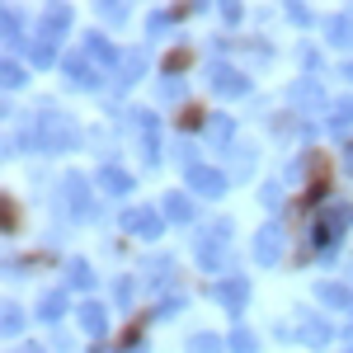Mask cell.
<instances>
[{
    "instance_id": "obj_1",
    "label": "cell",
    "mask_w": 353,
    "mask_h": 353,
    "mask_svg": "<svg viewBox=\"0 0 353 353\" xmlns=\"http://www.w3.org/2000/svg\"><path fill=\"white\" fill-rule=\"evenodd\" d=\"M76 141H81V132H76L71 118H61V113H38L33 118V146H43V151H71Z\"/></svg>"
},
{
    "instance_id": "obj_2",
    "label": "cell",
    "mask_w": 353,
    "mask_h": 353,
    "mask_svg": "<svg viewBox=\"0 0 353 353\" xmlns=\"http://www.w3.org/2000/svg\"><path fill=\"white\" fill-rule=\"evenodd\" d=\"M226 245H231V226L221 221V226H212V236L198 241V259H203L208 269H226V264H231V259H226Z\"/></svg>"
},
{
    "instance_id": "obj_3",
    "label": "cell",
    "mask_w": 353,
    "mask_h": 353,
    "mask_svg": "<svg viewBox=\"0 0 353 353\" xmlns=\"http://www.w3.org/2000/svg\"><path fill=\"white\" fill-rule=\"evenodd\" d=\"M349 217H353V212L344 208V203H339V208H330V217L316 221V231H311V245H316V250H330V245L339 241V226H344Z\"/></svg>"
},
{
    "instance_id": "obj_4",
    "label": "cell",
    "mask_w": 353,
    "mask_h": 353,
    "mask_svg": "<svg viewBox=\"0 0 353 353\" xmlns=\"http://www.w3.org/2000/svg\"><path fill=\"white\" fill-rule=\"evenodd\" d=\"M61 208H66L71 217H81V221L94 212L90 198H85V179H81V174H66V179H61Z\"/></svg>"
},
{
    "instance_id": "obj_5",
    "label": "cell",
    "mask_w": 353,
    "mask_h": 353,
    "mask_svg": "<svg viewBox=\"0 0 353 353\" xmlns=\"http://www.w3.org/2000/svg\"><path fill=\"white\" fill-rule=\"evenodd\" d=\"M208 81H212V90H217V94H245V90H250V81H245L236 66H226V61L208 66Z\"/></svg>"
},
{
    "instance_id": "obj_6",
    "label": "cell",
    "mask_w": 353,
    "mask_h": 353,
    "mask_svg": "<svg viewBox=\"0 0 353 353\" xmlns=\"http://www.w3.org/2000/svg\"><path fill=\"white\" fill-rule=\"evenodd\" d=\"M123 226H128L132 236H141V241H156V236H161V212H151V208H132V212L123 217Z\"/></svg>"
},
{
    "instance_id": "obj_7",
    "label": "cell",
    "mask_w": 353,
    "mask_h": 353,
    "mask_svg": "<svg viewBox=\"0 0 353 353\" xmlns=\"http://www.w3.org/2000/svg\"><path fill=\"white\" fill-rule=\"evenodd\" d=\"M189 189L198 193V198H217V193L226 189V179H221L217 170H208V165H193L189 170Z\"/></svg>"
},
{
    "instance_id": "obj_8",
    "label": "cell",
    "mask_w": 353,
    "mask_h": 353,
    "mask_svg": "<svg viewBox=\"0 0 353 353\" xmlns=\"http://www.w3.org/2000/svg\"><path fill=\"white\" fill-rule=\"evenodd\" d=\"M278 254H283V226H264L254 236V259L259 264H278Z\"/></svg>"
},
{
    "instance_id": "obj_9",
    "label": "cell",
    "mask_w": 353,
    "mask_h": 353,
    "mask_svg": "<svg viewBox=\"0 0 353 353\" xmlns=\"http://www.w3.org/2000/svg\"><path fill=\"white\" fill-rule=\"evenodd\" d=\"M212 297H217L226 311H241L245 297H250V288H245V278H226V283H217V288H212Z\"/></svg>"
},
{
    "instance_id": "obj_10",
    "label": "cell",
    "mask_w": 353,
    "mask_h": 353,
    "mask_svg": "<svg viewBox=\"0 0 353 353\" xmlns=\"http://www.w3.org/2000/svg\"><path fill=\"white\" fill-rule=\"evenodd\" d=\"M94 184L104 193H113V198H123V193H132V174H123L118 165H104V170L94 174Z\"/></svg>"
},
{
    "instance_id": "obj_11",
    "label": "cell",
    "mask_w": 353,
    "mask_h": 353,
    "mask_svg": "<svg viewBox=\"0 0 353 353\" xmlns=\"http://www.w3.org/2000/svg\"><path fill=\"white\" fill-rule=\"evenodd\" d=\"M132 123H137V132H141V156L156 161V151H161V146H156V118L141 109V113H132Z\"/></svg>"
},
{
    "instance_id": "obj_12",
    "label": "cell",
    "mask_w": 353,
    "mask_h": 353,
    "mask_svg": "<svg viewBox=\"0 0 353 353\" xmlns=\"http://www.w3.org/2000/svg\"><path fill=\"white\" fill-rule=\"evenodd\" d=\"M292 104H301V109H316V113H321L325 94H321V85H316V81H301V85H292Z\"/></svg>"
},
{
    "instance_id": "obj_13",
    "label": "cell",
    "mask_w": 353,
    "mask_h": 353,
    "mask_svg": "<svg viewBox=\"0 0 353 353\" xmlns=\"http://www.w3.org/2000/svg\"><path fill=\"white\" fill-rule=\"evenodd\" d=\"M316 297L325 301V306H353V288H344V283H321Z\"/></svg>"
},
{
    "instance_id": "obj_14",
    "label": "cell",
    "mask_w": 353,
    "mask_h": 353,
    "mask_svg": "<svg viewBox=\"0 0 353 353\" xmlns=\"http://www.w3.org/2000/svg\"><path fill=\"white\" fill-rule=\"evenodd\" d=\"M325 33H330V43H339V48H353V19H349V14L330 19V24H325Z\"/></svg>"
},
{
    "instance_id": "obj_15",
    "label": "cell",
    "mask_w": 353,
    "mask_h": 353,
    "mask_svg": "<svg viewBox=\"0 0 353 353\" xmlns=\"http://www.w3.org/2000/svg\"><path fill=\"white\" fill-rule=\"evenodd\" d=\"M81 325L90 330V334H104L109 321H104V306H99V301H85V306H81Z\"/></svg>"
},
{
    "instance_id": "obj_16",
    "label": "cell",
    "mask_w": 353,
    "mask_h": 353,
    "mask_svg": "<svg viewBox=\"0 0 353 353\" xmlns=\"http://www.w3.org/2000/svg\"><path fill=\"white\" fill-rule=\"evenodd\" d=\"M165 217L170 221H193V203L179 198V193H170V198H165Z\"/></svg>"
},
{
    "instance_id": "obj_17",
    "label": "cell",
    "mask_w": 353,
    "mask_h": 353,
    "mask_svg": "<svg viewBox=\"0 0 353 353\" xmlns=\"http://www.w3.org/2000/svg\"><path fill=\"white\" fill-rule=\"evenodd\" d=\"M85 57H90V61H118V52L109 48V38H99V33H90V43H85Z\"/></svg>"
},
{
    "instance_id": "obj_18",
    "label": "cell",
    "mask_w": 353,
    "mask_h": 353,
    "mask_svg": "<svg viewBox=\"0 0 353 353\" xmlns=\"http://www.w3.org/2000/svg\"><path fill=\"white\" fill-rule=\"evenodd\" d=\"M208 141H212V146H226V141H231V118H226V113H212V123H208Z\"/></svg>"
},
{
    "instance_id": "obj_19",
    "label": "cell",
    "mask_w": 353,
    "mask_h": 353,
    "mask_svg": "<svg viewBox=\"0 0 353 353\" xmlns=\"http://www.w3.org/2000/svg\"><path fill=\"white\" fill-rule=\"evenodd\" d=\"M66 71H71V81H76V85H85V90H90V85H99V71H90V66H85L81 57H71V61H66Z\"/></svg>"
},
{
    "instance_id": "obj_20",
    "label": "cell",
    "mask_w": 353,
    "mask_h": 353,
    "mask_svg": "<svg viewBox=\"0 0 353 353\" xmlns=\"http://www.w3.org/2000/svg\"><path fill=\"white\" fill-rule=\"evenodd\" d=\"M61 311H66V292H48L43 306H38V316H43V321H57Z\"/></svg>"
},
{
    "instance_id": "obj_21",
    "label": "cell",
    "mask_w": 353,
    "mask_h": 353,
    "mask_svg": "<svg viewBox=\"0 0 353 353\" xmlns=\"http://www.w3.org/2000/svg\"><path fill=\"white\" fill-rule=\"evenodd\" d=\"M330 128H334V132H349V128H353V99L334 104V118H330Z\"/></svg>"
},
{
    "instance_id": "obj_22",
    "label": "cell",
    "mask_w": 353,
    "mask_h": 353,
    "mask_svg": "<svg viewBox=\"0 0 353 353\" xmlns=\"http://www.w3.org/2000/svg\"><path fill=\"white\" fill-rule=\"evenodd\" d=\"M28 57H33L38 66H48V61H57V48H52V43H48V38H38V43L28 48Z\"/></svg>"
},
{
    "instance_id": "obj_23",
    "label": "cell",
    "mask_w": 353,
    "mask_h": 353,
    "mask_svg": "<svg viewBox=\"0 0 353 353\" xmlns=\"http://www.w3.org/2000/svg\"><path fill=\"white\" fill-rule=\"evenodd\" d=\"M141 71H146V52H132V57H123V76H128V81H137Z\"/></svg>"
},
{
    "instance_id": "obj_24",
    "label": "cell",
    "mask_w": 353,
    "mask_h": 353,
    "mask_svg": "<svg viewBox=\"0 0 353 353\" xmlns=\"http://www.w3.org/2000/svg\"><path fill=\"white\" fill-rule=\"evenodd\" d=\"M66 283H71V288H90V283H94V273H90V264H71V273H66Z\"/></svg>"
},
{
    "instance_id": "obj_25",
    "label": "cell",
    "mask_w": 353,
    "mask_h": 353,
    "mask_svg": "<svg viewBox=\"0 0 353 353\" xmlns=\"http://www.w3.org/2000/svg\"><path fill=\"white\" fill-rule=\"evenodd\" d=\"M189 349L193 353H221V339H217V334H193Z\"/></svg>"
},
{
    "instance_id": "obj_26",
    "label": "cell",
    "mask_w": 353,
    "mask_h": 353,
    "mask_svg": "<svg viewBox=\"0 0 353 353\" xmlns=\"http://www.w3.org/2000/svg\"><path fill=\"white\" fill-rule=\"evenodd\" d=\"M231 349H236V353H254L259 344H254V334H250V330H236V334H231Z\"/></svg>"
},
{
    "instance_id": "obj_27",
    "label": "cell",
    "mask_w": 353,
    "mask_h": 353,
    "mask_svg": "<svg viewBox=\"0 0 353 353\" xmlns=\"http://www.w3.org/2000/svg\"><path fill=\"white\" fill-rule=\"evenodd\" d=\"M165 28H170V14H151V19H146V33H151V38H161Z\"/></svg>"
},
{
    "instance_id": "obj_28",
    "label": "cell",
    "mask_w": 353,
    "mask_h": 353,
    "mask_svg": "<svg viewBox=\"0 0 353 353\" xmlns=\"http://www.w3.org/2000/svg\"><path fill=\"white\" fill-rule=\"evenodd\" d=\"M5 85H10V90H14V85H24V71H19L14 61H5Z\"/></svg>"
},
{
    "instance_id": "obj_29",
    "label": "cell",
    "mask_w": 353,
    "mask_h": 353,
    "mask_svg": "<svg viewBox=\"0 0 353 353\" xmlns=\"http://www.w3.org/2000/svg\"><path fill=\"white\" fill-rule=\"evenodd\" d=\"M24 325V316H19V311H14V306H10V311H5V334H14V330Z\"/></svg>"
},
{
    "instance_id": "obj_30",
    "label": "cell",
    "mask_w": 353,
    "mask_h": 353,
    "mask_svg": "<svg viewBox=\"0 0 353 353\" xmlns=\"http://www.w3.org/2000/svg\"><path fill=\"white\" fill-rule=\"evenodd\" d=\"M14 33H19V19H14V10H5V38L14 43Z\"/></svg>"
},
{
    "instance_id": "obj_31",
    "label": "cell",
    "mask_w": 353,
    "mask_h": 353,
    "mask_svg": "<svg viewBox=\"0 0 353 353\" xmlns=\"http://www.w3.org/2000/svg\"><path fill=\"white\" fill-rule=\"evenodd\" d=\"M104 19H109V24H118V19H128V10H123V5H104Z\"/></svg>"
},
{
    "instance_id": "obj_32",
    "label": "cell",
    "mask_w": 353,
    "mask_h": 353,
    "mask_svg": "<svg viewBox=\"0 0 353 353\" xmlns=\"http://www.w3.org/2000/svg\"><path fill=\"white\" fill-rule=\"evenodd\" d=\"M161 94H165V99H179V94H184V85H179V81H165Z\"/></svg>"
},
{
    "instance_id": "obj_33",
    "label": "cell",
    "mask_w": 353,
    "mask_h": 353,
    "mask_svg": "<svg viewBox=\"0 0 353 353\" xmlns=\"http://www.w3.org/2000/svg\"><path fill=\"white\" fill-rule=\"evenodd\" d=\"M349 170H353V146H349Z\"/></svg>"
},
{
    "instance_id": "obj_34",
    "label": "cell",
    "mask_w": 353,
    "mask_h": 353,
    "mask_svg": "<svg viewBox=\"0 0 353 353\" xmlns=\"http://www.w3.org/2000/svg\"><path fill=\"white\" fill-rule=\"evenodd\" d=\"M19 353H43V349H19Z\"/></svg>"
},
{
    "instance_id": "obj_35",
    "label": "cell",
    "mask_w": 353,
    "mask_h": 353,
    "mask_svg": "<svg viewBox=\"0 0 353 353\" xmlns=\"http://www.w3.org/2000/svg\"><path fill=\"white\" fill-rule=\"evenodd\" d=\"M349 81H353V66H349Z\"/></svg>"
},
{
    "instance_id": "obj_36",
    "label": "cell",
    "mask_w": 353,
    "mask_h": 353,
    "mask_svg": "<svg viewBox=\"0 0 353 353\" xmlns=\"http://www.w3.org/2000/svg\"><path fill=\"white\" fill-rule=\"evenodd\" d=\"M349 283H353V273H349Z\"/></svg>"
},
{
    "instance_id": "obj_37",
    "label": "cell",
    "mask_w": 353,
    "mask_h": 353,
    "mask_svg": "<svg viewBox=\"0 0 353 353\" xmlns=\"http://www.w3.org/2000/svg\"><path fill=\"white\" fill-rule=\"evenodd\" d=\"M349 334H353V325H349Z\"/></svg>"
},
{
    "instance_id": "obj_38",
    "label": "cell",
    "mask_w": 353,
    "mask_h": 353,
    "mask_svg": "<svg viewBox=\"0 0 353 353\" xmlns=\"http://www.w3.org/2000/svg\"><path fill=\"white\" fill-rule=\"evenodd\" d=\"M349 353H353V349H349Z\"/></svg>"
}]
</instances>
